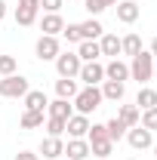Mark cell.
<instances>
[{
  "label": "cell",
  "instance_id": "obj_20",
  "mask_svg": "<svg viewBox=\"0 0 157 160\" xmlns=\"http://www.w3.org/2000/svg\"><path fill=\"white\" fill-rule=\"evenodd\" d=\"M46 111H49V117L68 120L71 114H74V105H71L68 99H56V102H49V105H46Z\"/></svg>",
  "mask_w": 157,
  "mask_h": 160
},
{
  "label": "cell",
  "instance_id": "obj_30",
  "mask_svg": "<svg viewBox=\"0 0 157 160\" xmlns=\"http://www.w3.org/2000/svg\"><path fill=\"white\" fill-rule=\"evenodd\" d=\"M16 68H19L16 56H0V77H9V74H16Z\"/></svg>",
  "mask_w": 157,
  "mask_h": 160
},
{
  "label": "cell",
  "instance_id": "obj_3",
  "mask_svg": "<svg viewBox=\"0 0 157 160\" xmlns=\"http://www.w3.org/2000/svg\"><path fill=\"white\" fill-rule=\"evenodd\" d=\"M28 89H31V83H28V77H22V74L0 77V96L3 99H25Z\"/></svg>",
  "mask_w": 157,
  "mask_h": 160
},
{
  "label": "cell",
  "instance_id": "obj_35",
  "mask_svg": "<svg viewBox=\"0 0 157 160\" xmlns=\"http://www.w3.org/2000/svg\"><path fill=\"white\" fill-rule=\"evenodd\" d=\"M16 160H40V157L34 154V151H19V154H16Z\"/></svg>",
  "mask_w": 157,
  "mask_h": 160
},
{
  "label": "cell",
  "instance_id": "obj_23",
  "mask_svg": "<svg viewBox=\"0 0 157 160\" xmlns=\"http://www.w3.org/2000/svg\"><path fill=\"white\" fill-rule=\"evenodd\" d=\"M80 34H83V40H99L105 34V28H102L99 19H86V22H80Z\"/></svg>",
  "mask_w": 157,
  "mask_h": 160
},
{
  "label": "cell",
  "instance_id": "obj_7",
  "mask_svg": "<svg viewBox=\"0 0 157 160\" xmlns=\"http://www.w3.org/2000/svg\"><path fill=\"white\" fill-rule=\"evenodd\" d=\"M126 142H129V148L145 151V148H154V132L145 129V126H129L126 129Z\"/></svg>",
  "mask_w": 157,
  "mask_h": 160
},
{
  "label": "cell",
  "instance_id": "obj_11",
  "mask_svg": "<svg viewBox=\"0 0 157 160\" xmlns=\"http://www.w3.org/2000/svg\"><path fill=\"white\" fill-rule=\"evenodd\" d=\"M40 154L46 160H56L65 154V142H62V136H46V139L40 142Z\"/></svg>",
  "mask_w": 157,
  "mask_h": 160
},
{
  "label": "cell",
  "instance_id": "obj_4",
  "mask_svg": "<svg viewBox=\"0 0 157 160\" xmlns=\"http://www.w3.org/2000/svg\"><path fill=\"white\" fill-rule=\"evenodd\" d=\"M77 80L83 86H99V83L105 80V65H102V62H83Z\"/></svg>",
  "mask_w": 157,
  "mask_h": 160
},
{
  "label": "cell",
  "instance_id": "obj_31",
  "mask_svg": "<svg viewBox=\"0 0 157 160\" xmlns=\"http://www.w3.org/2000/svg\"><path fill=\"white\" fill-rule=\"evenodd\" d=\"M62 37L68 40V43H80V40H83V34H80V25H65V28H62Z\"/></svg>",
  "mask_w": 157,
  "mask_h": 160
},
{
  "label": "cell",
  "instance_id": "obj_21",
  "mask_svg": "<svg viewBox=\"0 0 157 160\" xmlns=\"http://www.w3.org/2000/svg\"><path fill=\"white\" fill-rule=\"evenodd\" d=\"M136 108H139V111H145V108H157V89H151V86H139Z\"/></svg>",
  "mask_w": 157,
  "mask_h": 160
},
{
  "label": "cell",
  "instance_id": "obj_6",
  "mask_svg": "<svg viewBox=\"0 0 157 160\" xmlns=\"http://www.w3.org/2000/svg\"><path fill=\"white\" fill-rule=\"evenodd\" d=\"M80 56L77 52H59L56 56V71H59V77H77L80 74Z\"/></svg>",
  "mask_w": 157,
  "mask_h": 160
},
{
  "label": "cell",
  "instance_id": "obj_1",
  "mask_svg": "<svg viewBox=\"0 0 157 160\" xmlns=\"http://www.w3.org/2000/svg\"><path fill=\"white\" fill-rule=\"evenodd\" d=\"M71 102H74V114H86V117H89L96 108H102L105 99H102V89H99V86H83Z\"/></svg>",
  "mask_w": 157,
  "mask_h": 160
},
{
  "label": "cell",
  "instance_id": "obj_15",
  "mask_svg": "<svg viewBox=\"0 0 157 160\" xmlns=\"http://www.w3.org/2000/svg\"><path fill=\"white\" fill-rule=\"evenodd\" d=\"M62 28H65V19H62L59 12H46L43 22H40V31H43V34H49V37H59Z\"/></svg>",
  "mask_w": 157,
  "mask_h": 160
},
{
  "label": "cell",
  "instance_id": "obj_27",
  "mask_svg": "<svg viewBox=\"0 0 157 160\" xmlns=\"http://www.w3.org/2000/svg\"><path fill=\"white\" fill-rule=\"evenodd\" d=\"M111 151H114V142L111 139H105V142H93L89 145V157H111Z\"/></svg>",
  "mask_w": 157,
  "mask_h": 160
},
{
  "label": "cell",
  "instance_id": "obj_22",
  "mask_svg": "<svg viewBox=\"0 0 157 160\" xmlns=\"http://www.w3.org/2000/svg\"><path fill=\"white\" fill-rule=\"evenodd\" d=\"M120 52L129 56V59L139 56V52H142V37H139V34H126V37H120Z\"/></svg>",
  "mask_w": 157,
  "mask_h": 160
},
{
  "label": "cell",
  "instance_id": "obj_39",
  "mask_svg": "<svg viewBox=\"0 0 157 160\" xmlns=\"http://www.w3.org/2000/svg\"><path fill=\"white\" fill-rule=\"evenodd\" d=\"M154 157H157V145H154Z\"/></svg>",
  "mask_w": 157,
  "mask_h": 160
},
{
  "label": "cell",
  "instance_id": "obj_33",
  "mask_svg": "<svg viewBox=\"0 0 157 160\" xmlns=\"http://www.w3.org/2000/svg\"><path fill=\"white\" fill-rule=\"evenodd\" d=\"M46 136H65V120L49 117L46 120Z\"/></svg>",
  "mask_w": 157,
  "mask_h": 160
},
{
  "label": "cell",
  "instance_id": "obj_19",
  "mask_svg": "<svg viewBox=\"0 0 157 160\" xmlns=\"http://www.w3.org/2000/svg\"><path fill=\"white\" fill-rule=\"evenodd\" d=\"M99 49H102V56L117 59L120 56V37L117 34H102V37H99Z\"/></svg>",
  "mask_w": 157,
  "mask_h": 160
},
{
  "label": "cell",
  "instance_id": "obj_5",
  "mask_svg": "<svg viewBox=\"0 0 157 160\" xmlns=\"http://www.w3.org/2000/svg\"><path fill=\"white\" fill-rule=\"evenodd\" d=\"M37 12H40V0H19V6H16V25L31 28L37 22Z\"/></svg>",
  "mask_w": 157,
  "mask_h": 160
},
{
  "label": "cell",
  "instance_id": "obj_17",
  "mask_svg": "<svg viewBox=\"0 0 157 160\" xmlns=\"http://www.w3.org/2000/svg\"><path fill=\"white\" fill-rule=\"evenodd\" d=\"M77 92H80L77 77H59V80H56V96H59V99H68V102H71Z\"/></svg>",
  "mask_w": 157,
  "mask_h": 160
},
{
  "label": "cell",
  "instance_id": "obj_10",
  "mask_svg": "<svg viewBox=\"0 0 157 160\" xmlns=\"http://www.w3.org/2000/svg\"><path fill=\"white\" fill-rule=\"evenodd\" d=\"M86 129H89V117L86 114H71L65 120V132L71 139H86Z\"/></svg>",
  "mask_w": 157,
  "mask_h": 160
},
{
  "label": "cell",
  "instance_id": "obj_36",
  "mask_svg": "<svg viewBox=\"0 0 157 160\" xmlns=\"http://www.w3.org/2000/svg\"><path fill=\"white\" fill-rule=\"evenodd\" d=\"M148 52H151V56H154V59H157V37L151 40V49H148Z\"/></svg>",
  "mask_w": 157,
  "mask_h": 160
},
{
  "label": "cell",
  "instance_id": "obj_13",
  "mask_svg": "<svg viewBox=\"0 0 157 160\" xmlns=\"http://www.w3.org/2000/svg\"><path fill=\"white\" fill-rule=\"evenodd\" d=\"M105 80H120V83H126L129 80V65L120 59H111L105 65Z\"/></svg>",
  "mask_w": 157,
  "mask_h": 160
},
{
  "label": "cell",
  "instance_id": "obj_37",
  "mask_svg": "<svg viewBox=\"0 0 157 160\" xmlns=\"http://www.w3.org/2000/svg\"><path fill=\"white\" fill-rule=\"evenodd\" d=\"M0 19H6V0H0Z\"/></svg>",
  "mask_w": 157,
  "mask_h": 160
},
{
  "label": "cell",
  "instance_id": "obj_40",
  "mask_svg": "<svg viewBox=\"0 0 157 160\" xmlns=\"http://www.w3.org/2000/svg\"><path fill=\"white\" fill-rule=\"evenodd\" d=\"M126 160H136V157H126Z\"/></svg>",
  "mask_w": 157,
  "mask_h": 160
},
{
  "label": "cell",
  "instance_id": "obj_26",
  "mask_svg": "<svg viewBox=\"0 0 157 160\" xmlns=\"http://www.w3.org/2000/svg\"><path fill=\"white\" fill-rule=\"evenodd\" d=\"M19 123H22V129H40L43 126V111H25Z\"/></svg>",
  "mask_w": 157,
  "mask_h": 160
},
{
  "label": "cell",
  "instance_id": "obj_18",
  "mask_svg": "<svg viewBox=\"0 0 157 160\" xmlns=\"http://www.w3.org/2000/svg\"><path fill=\"white\" fill-rule=\"evenodd\" d=\"M77 56H80V62H99V56H102L99 40H80L77 43Z\"/></svg>",
  "mask_w": 157,
  "mask_h": 160
},
{
  "label": "cell",
  "instance_id": "obj_16",
  "mask_svg": "<svg viewBox=\"0 0 157 160\" xmlns=\"http://www.w3.org/2000/svg\"><path fill=\"white\" fill-rule=\"evenodd\" d=\"M46 105H49V99H46L43 89H28L25 92V111H46Z\"/></svg>",
  "mask_w": 157,
  "mask_h": 160
},
{
  "label": "cell",
  "instance_id": "obj_38",
  "mask_svg": "<svg viewBox=\"0 0 157 160\" xmlns=\"http://www.w3.org/2000/svg\"><path fill=\"white\" fill-rule=\"evenodd\" d=\"M102 3H105V6H117V0H102Z\"/></svg>",
  "mask_w": 157,
  "mask_h": 160
},
{
  "label": "cell",
  "instance_id": "obj_14",
  "mask_svg": "<svg viewBox=\"0 0 157 160\" xmlns=\"http://www.w3.org/2000/svg\"><path fill=\"white\" fill-rule=\"evenodd\" d=\"M65 154H68V160H86L89 157V142L86 139H68L65 142Z\"/></svg>",
  "mask_w": 157,
  "mask_h": 160
},
{
  "label": "cell",
  "instance_id": "obj_32",
  "mask_svg": "<svg viewBox=\"0 0 157 160\" xmlns=\"http://www.w3.org/2000/svg\"><path fill=\"white\" fill-rule=\"evenodd\" d=\"M83 9L89 12V19H96V16H102V12L108 9V6H105L102 0H83Z\"/></svg>",
  "mask_w": 157,
  "mask_h": 160
},
{
  "label": "cell",
  "instance_id": "obj_24",
  "mask_svg": "<svg viewBox=\"0 0 157 160\" xmlns=\"http://www.w3.org/2000/svg\"><path fill=\"white\" fill-rule=\"evenodd\" d=\"M139 117H142V111H139L136 105H120L117 120H123L126 126H139Z\"/></svg>",
  "mask_w": 157,
  "mask_h": 160
},
{
  "label": "cell",
  "instance_id": "obj_12",
  "mask_svg": "<svg viewBox=\"0 0 157 160\" xmlns=\"http://www.w3.org/2000/svg\"><path fill=\"white\" fill-rule=\"evenodd\" d=\"M102 99L108 102H123V96H126V83H120V80H102Z\"/></svg>",
  "mask_w": 157,
  "mask_h": 160
},
{
  "label": "cell",
  "instance_id": "obj_25",
  "mask_svg": "<svg viewBox=\"0 0 157 160\" xmlns=\"http://www.w3.org/2000/svg\"><path fill=\"white\" fill-rule=\"evenodd\" d=\"M105 129H108V139L111 142H120L123 139V136H126V129H129V126H126V123H123V120H108V123H105Z\"/></svg>",
  "mask_w": 157,
  "mask_h": 160
},
{
  "label": "cell",
  "instance_id": "obj_8",
  "mask_svg": "<svg viewBox=\"0 0 157 160\" xmlns=\"http://www.w3.org/2000/svg\"><path fill=\"white\" fill-rule=\"evenodd\" d=\"M34 52H37V59H40V62H56V56L62 52V46H59V37L40 34L37 46H34Z\"/></svg>",
  "mask_w": 157,
  "mask_h": 160
},
{
  "label": "cell",
  "instance_id": "obj_28",
  "mask_svg": "<svg viewBox=\"0 0 157 160\" xmlns=\"http://www.w3.org/2000/svg\"><path fill=\"white\" fill-rule=\"evenodd\" d=\"M105 139H108L105 123H89V129H86V142L93 145V142H105Z\"/></svg>",
  "mask_w": 157,
  "mask_h": 160
},
{
  "label": "cell",
  "instance_id": "obj_2",
  "mask_svg": "<svg viewBox=\"0 0 157 160\" xmlns=\"http://www.w3.org/2000/svg\"><path fill=\"white\" fill-rule=\"evenodd\" d=\"M129 77L139 80V86H145L148 80L154 77V56L148 49H142L139 56H133V62H129Z\"/></svg>",
  "mask_w": 157,
  "mask_h": 160
},
{
  "label": "cell",
  "instance_id": "obj_34",
  "mask_svg": "<svg viewBox=\"0 0 157 160\" xmlns=\"http://www.w3.org/2000/svg\"><path fill=\"white\" fill-rule=\"evenodd\" d=\"M62 3H65V0H40V9H46V12H59Z\"/></svg>",
  "mask_w": 157,
  "mask_h": 160
},
{
  "label": "cell",
  "instance_id": "obj_9",
  "mask_svg": "<svg viewBox=\"0 0 157 160\" xmlns=\"http://www.w3.org/2000/svg\"><path fill=\"white\" fill-rule=\"evenodd\" d=\"M114 12H117V22H123V25H133V22H139V16H142V9H139L136 0H117Z\"/></svg>",
  "mask_w": 157,
  "mask_h": 160
},
{
  "label": "cell",
  "instance_id": "obj_29",
  "mask_svg": "<svg viewBox=\"0 0 157 160\" xmlns=\"http://www.w3.org/2000/svg\"><path fill=\"white\" fill-rule=\"evenodd\" d=\"M139 126H145V129H157V108H145L142 111V117H139Z\"/></svg>",
  "mask_w": 157,
  "mask_h": 160
}]
</instances>
